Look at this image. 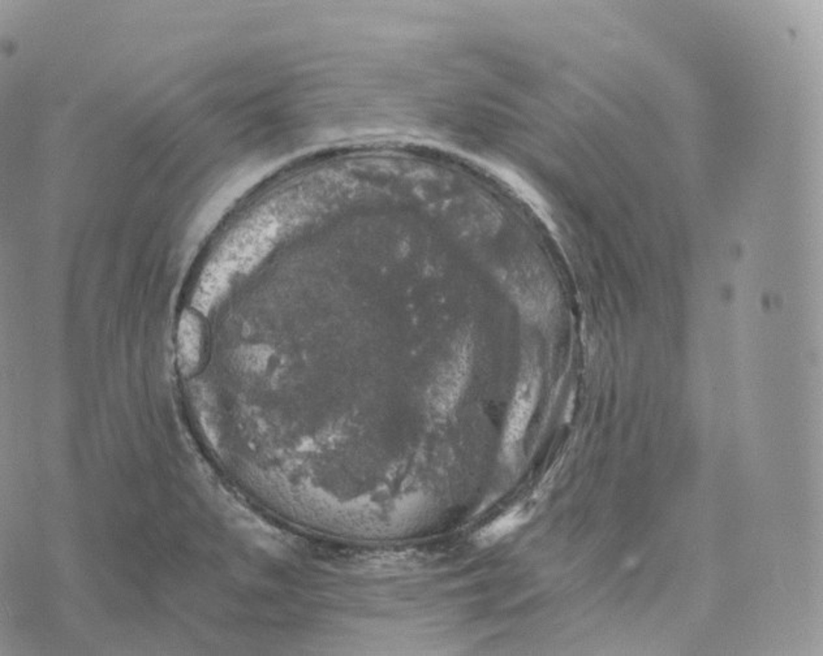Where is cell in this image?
I'll use <instances>...</instances> for the list:
<instances>
[{
	"label": "cell",
	"instance_id": "7a4b0ae2",
	"mask_svg": "<svg viewBox=\"0 0 823 656\" xmlns=\"http://www.w3.org/2000/svg\"><path fill=\"white\" fill-rule=\"evenodd\" d=\"M535 382H528L521 387L517 404H515L514 412L511 415L508 430H507L506 447L507 450H512L515 443L521 438L526 430L530 410H532L533 401H535Z\"/></svg>",
	"mask_w": 823,
	"mask_h": 656
},
{
	"label": "cell",
	"instance_id": "3957f363",
	"mask_svg": "<svg viewBox=\"0 0 823 656\" xmlns=\"http://www.w3.org/2000/svg\"><path fill=\"white\" fill-rule=\"evenodd\" d=\"M526 512L520 506H514L506 514L500 515L499 518L493 523L482 527L476 534V542L481 546H490L495 542L500 541L506 535L511 534L515 529H517L526 520Z\"/></svg>",
	"mask_w": 823,
	"mask_h": 656
},
{
	"label": "cell",
	"instance_id": "6da1fadb",
	"mask_svg": "<svg viewBox=\"0 0 823 656\" xmlns=\"http://www.w3.org/2000/svg\"><path fill=\"white\" fill-rule=\"evenodd\" d=\"M200 326L195 316L184 315L178 333V359L184 373H192L200 362Z\"/></svg>",
	"mask_w": 823,
	"mask_h": 656
}]
</instances>
